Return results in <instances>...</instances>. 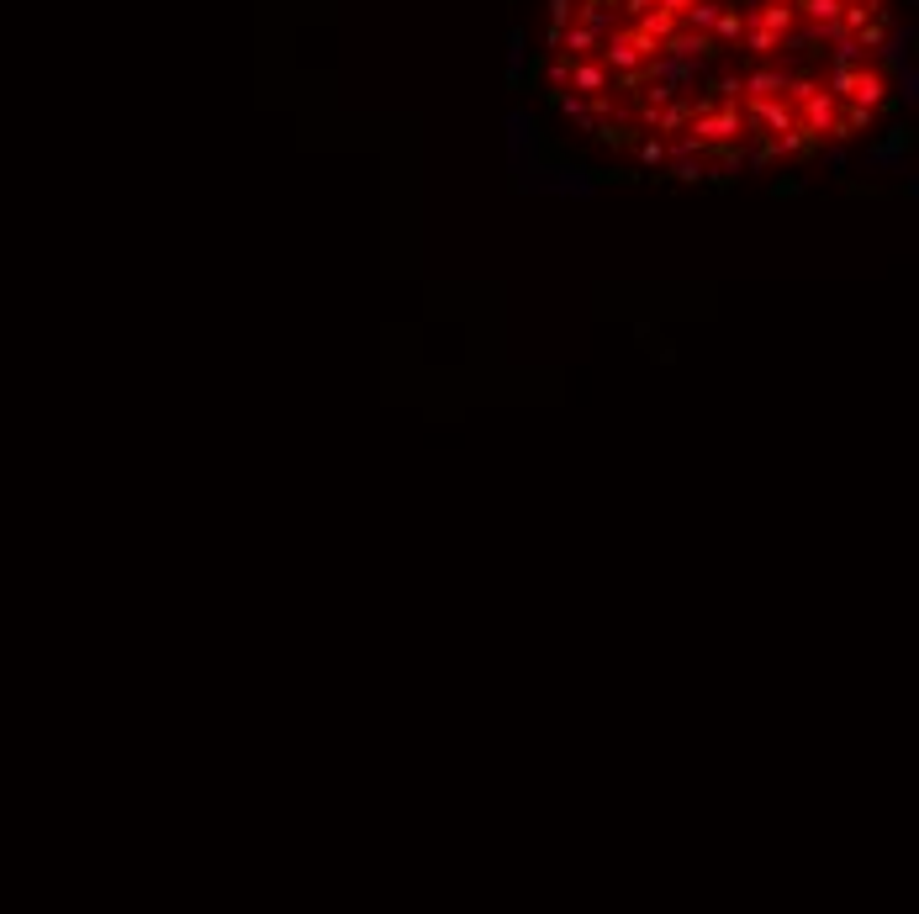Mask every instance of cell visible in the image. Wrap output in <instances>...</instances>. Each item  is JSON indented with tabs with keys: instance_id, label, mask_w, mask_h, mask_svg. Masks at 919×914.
<instances>
[{
	"instance_id": "obj_4",
	"label": "cell",
	"mask_w": 919,
	"mask_h": 914,
	"mask_svg": "<svg viewBox=\"0 0 919 914\" xmlns=\"http://www.w3.org/2000/svg\"><path fill=\"white\" fill-rule=\"evenodd\" d=\"M692 117H698V101H692V96H677L671 106H661V111L650 117V133H687Z\"/></svg>"
},
{
	"instance_id": "obj_14",
	"label": "cell",
	"mask_w": 919,
	"mask_h": 914,
	"mask_svg": "<svg viewBox=\"0 0 919 914\" xmlns=\"http://www.w3.org/2000/svg\"><path fill=\"white\" fill-rule=\"evenodd\" d=\"M571 64H576V59H566V53H555V59L545 64V85H550V96H555V90H571Z\"/></svg>"
},
{
	"instance_id": "obj_11",
	"label": "cell",
	"mask_w": 919,
	"mask_h": 914,
	"mask_svg": "<svg viewBox=\"0 0 919 914\" xmlns=\"http://www.w3.org/2000/svg\"><path fill=\"white\" fill-rule=\"evenodd\" d=\"M719 11H724V0H698V6L682 16V27H692V32H714V27H719Z\"/></svg>"
},
{
	"instance_id": "obj_9",
	"label": "cell",
	"mask_w": 919,
	"mask_h": 914,
	"mask_svg": "<svg viewBox=\"0 0 919 914\" xmlns=\"http://www.w3.org/2000/svg\"><path fill=\"white\" fill-rule=\"evenodd\" d=\"M745 22H750V16H745ZM782 43H787V37H777L772 27H761V22H750V27H745V48L756 53V59H772V53H777Z\"/></svg>"
},
{
	"instance_id": "obj_2",
	"label": "cell",
	"mask_w": 919,
	"mask_h": 914,
	"mask_svg": "<svg viewBox=\"0 0 919 914\" xmlns=\"http://www.w3.org/2000/svg\"><path fill=\"white\" fill-rule=\"evenodd\" d=\"M571 90H581V96H603V90H613V69L603 64V53L571 64Z\"/></svg>"
},
{
	"instance_id": "obj_17",
	"label": "cell",
	"mask_w": 919,
	"mask_h": 914,
	"mask_svg": "<svg viewBox=\"0 0 919 914\" xmlns=\"http://www.w3.org/2000/svg\"><path fill=\"white\" fill-rule=\"evenodd\" d=\"M898 85H904V90H898L904 101H919V74H914V69H904V74H898Z\"/></svg>"
},
{
	"instance_id": "obj_19",
	"label": "cell",
	"mask_w": 919,
	"mask_h": 914,
	"mask_svg": "<svg viewBox=\"0 0 919 914\" xmlns=\"http://www.w3.org/2000/svg\"><path fill=\"white\" fill-rule=\"evenodd\" d=\"M661 6H666V11H677V16H687L692 6H698V0H661Z\"/></svg>"
},
{
	"instance_id": "obj_15",
	"label": "cell",
	"mask_w": 919,
	"mask_h": 914,
	"mask_svg": "<svg viewBox=\"0 0 919 914\" xmlns=\"http://www.w3.org/2000/svg\"><path fill=\"white\" fill-rule=\"evenodd\" d=\"M671 175H677L682 185H698V180H708V164H703V154L698 159H677V164H671Z\"/></svg>"
},
{
	"instance_id": "obj_16",
	"label": "cell",
	"mask_w": 919,
	"mask_h": 914,
	"mask_svg": "<svg viewBox=\"0 0 919 914\" xmlns=\"http://www.w3.org/2000/svg\"><path fill=\"white\" fill-rule=\"evenodd\" d=\"M666 159H671V143H661V138H640V164H650V170H655V164H666Z\"/></svg>"
},
{
	"instance_id": "obj_3",
	"label": "cell",
	"mask_w": 919,
	"mask_h": 914,
	"mask_svg": "<svg viewBox=\"0 0 919 914\" xmlns=\"http://www.w3.org/2000/svg\"><path fill=\"white\" fill-rule=\"evenodd\" d=\"M851 101L872 106V111H883V106H888V69H867V64H861V69H856V90H851Z\"/></svg>"
},
{
	"instance_id": "obj_5",
	"label": "cell",
	"mask_w": 919,
	"mask_h": 914,
	"mask_svg": "<svg viewBox=\"0 0 919 914\" xmlns=\"http://www.w3.org/2000/svg\"><path fill=\"white\" fill-rule=\"evenodd\" d=\"M787 90H793V74H787V69L761 64V69L745 74V101H750V96H787Z\"/></svg>"
},
{
	"instance_id": "obj_7",
	"label": "cell",
	"mask_w": 919,
	"mask_h": 914,
	"mask_svg": "<svg viewBox=\"0 0 919 914\" xmlns=\"http://www.w3.org/2000/svg\"><path fill=\"white\" fill-rule=\"evenodd\" d=\"M798 16L809 27H835L846 16V0H798Z\"/></svg>"
},
{
	"instance_id": "obj_8",
	"label": "cell",
	"mask_w": 919,
	"mask_h": 914,
	"mask_svg": "<svg viewBox=\"0 0 919 914\" xmlns=\"http://www.w3.org/2000/svg\"><path fill=\"white\" fill-rule=\"evenodd\" d=\"M745 16H740V6H729L724 0V11H719V27H714V37H719V48H735V43H745Z\"/></svg>"
},
{
	"instance_id": "obj_6",
	"label": "cell",
	"mask_w": 919,
	"mask_h": 914,
	"mask_svg": "<svg viewBox=\"0 0 919 914\" xmlns=\"http://www.w3.org/2000/svg\"><path fill=\"white\" fill-rule=\"evenodd\" d=\"M560 53H566V59H597V53H603V32H592L587 22H571L566 37H560Z\"/></svg>"
},
{
	"instance_id": "obj_20",
	"label": "cell",
	"mask_w": 919,
	"mask_h": 914,
	"mask_svg": "<svg viewBox=\"0 0 919 914\" xmlns=\"http://www.w3.org/2000/svg\"><path fill=\"white\" fill-rule=\"evenodd\" d=\"M909 196H919V180H909Z\"/></svg>"
},
{
	"instance_id": "obj_13",
	"label": "cell",
	"mask_w": 919,
	"mask_h": 914,
	"mask_svg": "<svg viewBox=\"0 0 919 914\" xmlns=\"http://www.w3.org/2000/svg\"><path fill=\"white\" fill-rule=\"evenodd\" d=\"M597 143H608V148H624V143H634V127L624 122V117H613V122H597V133H592Z\"/></svg>"
},
{
	"instance_id": "obj_12",
	"label": "cell",
	"mask_w": 919,
	"mask_h": 914,
	"mask_svg": "<svg viewBox=\"0 0 919 914\" xmlns=\"http://www.w3.org/2000/svg\"><path fill=\"white\" fill-rule=\"evenodd\" d=\"M909 48H914V32H888V43H883V69H904Z\"/></svg>"
},
{
	"instance_id": "obj_10",
	"label": "cell",
	"mask_w": 919,
	"mask_h": 914,
	"mask_svg": "<svg viewBox=\"0 0 919 914\" xmlns=\"http://www.w3.org/2000/svg\"><path fill=\"white\" fill-rule=\"evenodd\" d=\"M872 122H877V111H872V106H861V101H851L846 111H840V127H835V138H856V133H867Z\"/></svg>"
},
{
	"instance_id": "obj_21",
	"label": "cell",
	"mask_w": 919,
	"mask_h": 914,
	"mask_svg": "<svg viewBox=\"0 0 919 914\" xmlns=\"http://www.w3.org/2000/svg\"><path fill=\"white\" fill-rule=\"evenodd\" d=\"M782 6H798V0H782Z\"/></svg>"
},
{
	"instance_id": "obj_1",
	"label": "cell",
	"mask_w": 919,
	"mask_h": 914,
	"mask_svg": "<svg viewBox=\"0 0 919 914\" xmlns=\"http://www.w3.org/2000/svg\"><path fill=\"white\" fill-rule=\"evenodd\" d=\"M798 122L809 127L814 138H835V127H840V96H835L830 85H819L814 96L798 106Z\"/></svg>"
},
{
	"instance_id": "obj_18",
	"label": "cell",
	"mask_w": 919,
	"mask_h": 914,
	"mask_svg": "<svg viewBox=\"0 0 919 914\" xmlns=\"http://www.w3.org/2000/svg\"><path fill=\"white\" fill-rule=\"evenodd\" d=\"M655 6H661V0H624V16H629V22H640V16L655 11Z\"/></svg>"
}]
</instances>
